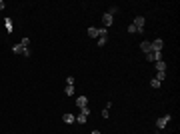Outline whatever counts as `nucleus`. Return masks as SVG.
<instances>
[{"instance_id":"obj_8","label":"nucleus","mask_w":180,"mask_h":134,"mask_svg":"<svg viewBox=\"0 0 180 134\" xmlns=\"http://www.w3.org/2000/svg\"><path fill=\"white\" fill-rule=\"evenodd\" d=\"M140 50H142V52L144 54H148V52H152V46H150V42H140Z\"/></svg>"},{"instance_id":"obj_22","label":"nucleus","mask_w":180,"mask_h":134,"mask_svg":"<svg viewBox=\"0 0 180 134\" xmlns=\"http://www.w3.org/2000/svg\"><path fill=\"white\" fill-rule=\"evenodd\" d=\"M66 84H74V76H68V78H66Z\"/></svg>"},{"instance_id":"obj_24","label":"nucleus","mask_w":180,"mask_h":134,"mask_svg":"<svg viewBox=\"0 0 180 134\" xmlns=\"http://www.w3.org/2000/svg\"><path fill=\"white\" fill-rule=\"evenodd\" d=\"M90 134H100V132H98V130H92V132H90Z\"/></svg>"},{"instance_id":"obj_6","label":"nucleus","mask_w":180,"mask_h":134,"mask_svg":"<svg viewBox=\"0 0 180 134\" xmlns=\"http://www.w3.org/2000/svg\"><path fill=\"white\" fill-rule=\"evenodd\" d=\"M112 22H114V18H112V14H104V16H102V24H104V28H110L112 26Z\"/></svg>"},{"instance_id":"obj_2","label":"nucleus","mask_w":180,"mask_h":134,"mask_svg":"<svg viewBox=\"0 0 180 134\" xmlns=\"http://www.w3.org/2000/svg\"><path fill=\"white\" fill-rule=\"evenodd\" d=\"M144 22H146V20H144V16H136V18H134V22H132V24L136 26L138 34H142V32H144Z\"/></svg>"},{"instance_id":"obj_19","label":"nucleus","mask_w":180,"mask_h":134,"mask_svg":"<svg viewBox=\"0 0 180 134\" xmlns=\"http://www.w3.org/2000/svg\"><path fill=\"white\" fill-rule=\"evenodd\" d=\"M128 32H130V34H136L138 30H136V26H134V24H128Z\"/></svg>"},{"instance_id":"obj_17","label":"nucleus","mask_w":180,"mask_h":134,"mask_svg":"<svg viewBox=\"0 0 180 134\" xmlns=\"http://www.w3.org/2000/svg\"><path fill=\"white\" fill-rule=\"evenodd\" d=\"M164 78H166V72H158V74H156V80H158V82H162Z\"/></svg>"},{"instance_id":"obj_11","label":"nucleus","mask_w":180,"mask_h":134,"mask_svg":"<svg viewBox=\"0 0 180 134\" xmlns=\"http://www.w3.org/2000/svg\"><path fill=\"white\" fill-rule=\"evenodd\" d=\"M156 70H158V72H166V62L158 60V62H156Z\"/></svg>"},{"instance_id":"obj_16","label":"nucleus","mask_w":180,"mask_h":134,"mask_svg":"<svg viewBox=\"0 0 180 134\" xmlns=\"http://www.w3.org/2000/svg\"><path fill=\"white\" fill-rule=\"evenodd\" d=\"M160 84H162V82H158L156 78H152V80H150V86H152V88H160Z\"/></svg>"},{"instance_id":"obj_15","label":"nucleus","mask_w":180,"mask_h":134,"mask_svg":"<svg viewBox=\"0 0 180 134\" xmlns=\"http://www.w3.org/2000/svg\"><path fill=\"white\" fill-rule=\"evenodd\" d=\"M86 120H88V116H84V114H78L76 116V122L78 124H86Z\"/></svg>"},{"instance_id":"obj_3","label":"nucleus","mask_w":180,"mask_h":134,"mask_svg":"<svg viewBox=\"0 0 180 134\" xmlns=\"http://www.w3.org/2000/svg\"><path fill=\"white\" fill-rule=\"evenodd\" d=\"M170 120H172V116H170V114H166V116H162V118H158V120H156V128H158V130H162V128H166V124H168Z\"/></svg>"},{"instance_id":"obj_9","label":"nucleus","mask_w":180,"mask_h":134,"mask_svg":"<svg viewBox=\"0 0 180 134\" xmlns=\"http://www.w3.org/2000/svg\"><path fill=\"white\" fill-rule=\"evenodd\" d=\"M88 36H90V38H98V36H100V30H98V28H88Z\"/></svg>"},{"instance_id":"obj_20","label":"nucleus","mask_w":180,"mask_h":134,"mask_svg":"<svg viewBox=\"0 0 180 134\" xmlns=\"http://www.w3.org/2000/svg\"><path fill=\"white\" fill-rule=\"evenodd\" d=\"M116 12H118V6H112V8H110V10H108V14H112V16H114V14H116Z\"/></svg>"},{"instance_id":"obj_14","label":"nucleus","mask_w":180,"mask_h":134,"mask_svg":"<svg viewBox=\"0 0 180 134\" xmlns=\"http://www.w3.org/2000/svg\"><path fill=\"white\" fill-rule=\"evenodd\" d=\"M106 42H108V34H104V36H98V42H96V44H98V46H104Z\"/></svg>"},{"instance_id":"obj_5","label":"nucleus","mask_w":180,"mask_h":134,"mask_svg":"<svg viewBox=\"0 0 180 134\" xmlns=\"http://www.w3.org/2000/svg\"><path fill=\"white\" fill-rule=\"evenodd\" d=\"M146 60L148 62H158V60H162V52H148L146 54Z\"/></svg>"},{"instance_id":"obj_4","label":"nucleus","mask_w":180,"mask_h":134,"mask_svg":"<svg viewBox=\"0 0 180 134\" xmlns=\"http://www.w3.org/2000/svg\"><path fill=\"white\" fill-rule=\"evenodd\" d=\"M150 46H152V52H162V48H164V40H162V38H156L154 42H150Z\"/></svg>"},{"instance_id":"obj_10","label":"nucleus","mask_w":180,"mask_h":134,"mask_svg":"<svg viewBox=\"0 0 180 134\" xmlns=\"http://www.w3.org/2000/svg\"><path fill=\"white\" fill-rule=\"evenodd\" d=\"M62 118H64V122H66V124H72V122H76V116H74V114H64V116H62Z\"/></svg>"},{"instance_id":"obj_1","label":"nucleus","mask_w":180,"mask_h":134,"mask_svg":"<svg viewBox=\"0 0 180 134\" xmlns=\"http://www.w3.org/2000/svg\"><path fill=\"white\" fill-rule=\"evenodd\" d=\"M12 52L14 54H22V56H30V38H22L18 44L12 46Z\"/></svg>"},{"instance_id":"obj_12","label":"nucleus","mask_w":180,"mask_h":134,"mask_svg":"<svg viewBox=\"0 0 180 134\" xmlns=\"http://www.w3.org/2000/svg\"><path fill=\"white\" fill-rule=\"evenodd\" d=\"M4 26H6L8 32H12V30H14V26H12V18H4Z\"/></svg>"},{"instance_id":"obj_23","label":"nucleus","mask_w":180,"mask_h":134,"mask_svg":"<svg viewBox=\"0 0 180 134\" xmlns=\"http://www.w3.org/2000/svg\"><path fill=\"white\" fill-rule=\"evenodd\" d=\"M4 6H6V4H4V0H0V10H4Z\"/></svg>"},{"instance_id":"obj_18","label":"nucleus","mask_w":180,"mask_h":134,"mask_svg":"<svg viewBox=\"0 0 180 134\" xmlns=\"http://www.w3.org/2000/svg\"><path fill=\"white\" fill-rule=\"evenodd\" d=\"M80 114H84V116H90V108H88V106L80 108Z\"/></svg>"},{"instance_id":"obj_13","label":"nucleus","mask_w":180,"mask_h":134,"mask_svg":"<svg viewBox=\"0 0 180 134\" xmlns=\"http://www.w3.org/2000/svg\"><path fill=\"white\" fill-rule=\"evenodd\" d=\"M64 94H66V96H72V94H74V84H66V88H64Z\"/></svg>"},{"instance_id":"obj_21","label":"nucleus","mask_w":180,"mask_h":134,"mask_svg":"<svg viewBox=\"0 0 180 134\" xmlns=\"http://www.w3.org/2000/svg\"><path fill=\"white\" fill-rule=\"evenodd\" d=\"M100 114H102V118H108V108H104V110H102Z\"/></svg>"},{"instance_id":"obj_7","label":"nucleus","mask_w":180,"mask_h":134,"mask_svg":"<svg viewBox=\"0 0 180 134\" xmlns=\"http://www.w3.org/2000/svg\"><path fill=\"white\" fill-rule=\"evenodd\" d=\"M76 106H78V108L88 106V98H86V96H78V98H76Z\"/></svg>"}]
</instances>
